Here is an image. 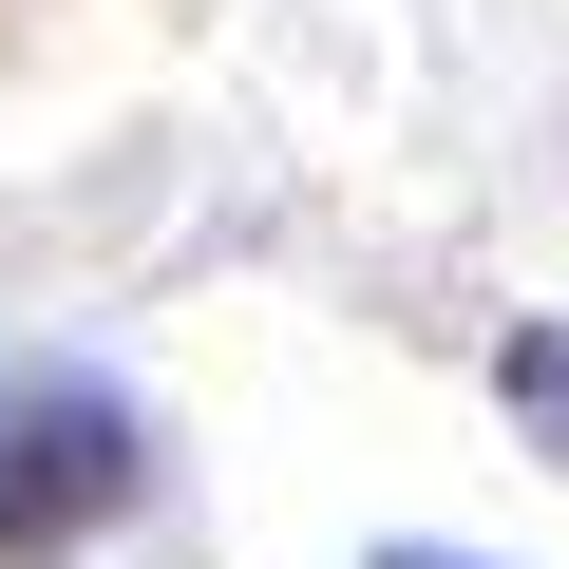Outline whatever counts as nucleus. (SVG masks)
<instances>
[{
	"label": "nucleus",
	"mask_w": 569,
	"mask_h": 569,
	"mask_svg": "<svg viewBox=\"0 0 569 569\" xmlns=\"http://www.w3.org/2000/svg\"><path fill=\"white\" fill-rule=\"evenodd\" d=\"M152 493V418L96 380V361H39V380H0V569H39L77 531H114Z\"/></svg>",
	"instance_id": "f257e3e1"
},
{
	"label": "nucleus",
	"mask_w": 569,
	"mask_h": 569,
	"mask_svg": "<svg viewBox=\"0 0 569 569\" xmlns=\"http://www.w3.org/2000/svg\"><path fill=\"white\" fill-rule=\"evenodd\" d=\"M493 399H512V437L569 475V323H512V342H493Z\"/></svg>",
	"instance_id": "f03ea898"
},
{
	"label": "nucleus",
	"mask_w": 569,
	"mask_h": 569,
	"mask_svg": "<svg viewBox=\"0 0 569 569\" xmlns=\"http://www.w3.org/2000/svg\"><path fill=\"white\" fill-rule=\"evenodd\" d=\"M361 569H475V550H437V531H399V550H361Z\"/></svg>",
	"instance_id": "7ed1b4c3"
}]
</instances>
